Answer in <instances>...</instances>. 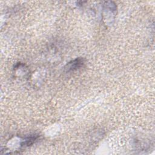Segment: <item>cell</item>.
I'll list each match as a JSON object with an SVG mask.
<instances>
[{
	"mask_svg": "<svg viewBox=\"0 0 155 155\" xmlns=\"http://www.w3.org/2000/svg\"><path fill=\"white\" fill-rule=\"evenodd\" d=\"M38 137V136H36V135L31 136L30 137H28V138L25 140V142L23 143L22 145L28 146L29 145L31 144L35 140H36V139H37Z\"/></svg>",
	"mask_w": 155,
	"mask_h": 155,
	"instance_id": "2",
	"label": "cell"
},
{
	"mask_svg": "<svg viewBox=\"0 0 155 155\" xmlns=\"http://www.w3.org/2000/svg\"><path fill=\"white\" fill-rule=\"evenodd\" d=\"M84 63V59L82 58H77L70 62H68L66 66L65 67V70H67V71H74L76 70L80 67H81Z\"/></svg>",
	"mask_w": 155,
	"mask_h": 155,
	"instance_id": "1",
	"label": "cell"
}]
</instances>
